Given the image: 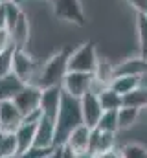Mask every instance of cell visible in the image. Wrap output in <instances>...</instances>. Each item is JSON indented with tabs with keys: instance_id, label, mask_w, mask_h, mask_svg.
I'll use <instances>...</instances> for the list:
<instances>
[{
	"instance_id": "11",
	"label": "cell",
	"mask_w": 147,
	"mask_h": 158,
	"mask_svg": "<svg viewBox=\"0 0 147 158\" xmlns=\"http://www.w3.org/2000/svg\"><path fill=\"white\" fill-rule=\"evenodd\" d=\"M90 132H92V129L81 123L79 127H75L72 132L68 134V138L65 140V143H63V145H66L68 149H72L75 155H83V153H88Z\"/></svg>"
},
{
	"instance_id": "2",
	"label": "cell",
	"mask_w": 147,
	"mask_h": 158,
	"mask_svg": "<svg viewBox=\"0 0 147 158\" xmlns=\"http://www.w3.org/2000/svg\"><path fill=\"white\" fill-rule=\"evenodd\" d=\"M70 48H63L61 52L53 53L44 64H40L39 74L33 85L46 88V86H61L63 77L68 72V57H70Z\"/></svg>"
},
{
	"instance_id": "23",
	"label": "cell",
	"mask_w": 147,
	"mask_h": 158,
	"mask_svg": "<svg viewBox=\"0 0 147 158\" xmlns=\"http://www.w3.org/2000/svg\"><path fill=\"white\" fill-rule=\"evenodd\" d=\"M17 140L13 132H2L0 136V156L2 158H15L17 156Z\"/></svg>"
},
{
	"instance_id": "28",
	"label": "cell",
	"mask_w": 147,
	"mask_h": 158,
	"mask_svg": "<svg viewBox=\"0 0 147 158\" xmlns=\"http://www.w3.org/2000/svg\"><path fill=\"white\" fill-rule=\"evenodd\" d=\"M131 4V7L138 13V15H145L147 17V0H127Z\"/></svg>"
},
{
	"instance_id": "3",
	"label": "cell",
	"mask_w": 147,
	"mask_h": 158,
	"mask_svg": "<svg viewBox=\"0 0 147 158\" xmlns=\"http://www.w3.org/2000/svg\"><path fill=\"white\" fill-rule=\"evenodd\" d=\"M98 50L92 42H85L70 52L68 57V72H85L94 74L98 68Z\"/></svg>"
},
{
	"instance_id": "18",
	"label": "cell",
	"mask_w": 147,
	"mask_h": 158,
	"mask_svg": "<svg viewBox=\"0 0 147 158\" xmlns=\"http://www.w3.org/2000/svg\"><path fill=\"white\" fill-rule=\"evenodd\" d=\"M109 86L116 94L123 96V94H127V92H131V90H134V88L140 86V77H132V76H112Z\"/></svg>"
},
{
	"instance_id": "24",
	"label": "cell",
	"mask_w": 147,
	"mask_h": 158,
	"mask_svg": "<svg viewBox=\"0 0 147 158\" xmlns=\"http://www.w3.org/2000/svg\"><path fill=\"white\" fill-rule=\"evenodd\" d=\"M136 30H138L140 57L147 59V17H145V15H138V20H136Z\"/></svg>"
},
{
	"instance_id": "1",
	"label": "cell",
	"mask_w": 147,
	"mask_h": 158,
	"mask_svg": "<svg viewBox=\"0 0 147 158\" xmlns=\"http://www.w3.org/2000/svg\"><path fill=\"white\" fill-rule=\"evenodd\" d=\"M81 123H83V118H81L79 99L63 92L61 107L55 116V145H63L68 134Z\"/></svg>"
},
{
	"instance_id": "34",
	"label": "cell",
	"mask_w": 147,
	"mask_h": 158,
	"mask_svg": "<svg viewBox=\"0 0 147 158\" xmlns=\"http://www.w3.org/2000/svg\"><path fill=\"white\" fill-rule=\"evenodd\" d=\"M15 2H17V4H20V2H22V0H15Z\"/></svg>"
},
{
	"instance_id": "17",
	"label": "cell",
	"mask_w": 147,
	"mask_h": 158,
	"mask_svg": "<svg viewBox=\"0 0 147 158\" xmlns=\"http://www.w3.org/2000/svg\"><path fill=\"white\" fill-rule=\"evenodd\" d=\"M24 85L26 83H22L13 72L4 76V77H0V101H11L20 92V88Z\"/></svg>"
},
{
	"instance_id": "4",
	"label": "cell",
	"mask_w": 147,
	"mask_h": 158,
	"mask_svg": "<svg viewBox=\"0 0 147 158\" xmlns=\"http://www.w3.org/2000/svg\"><path fill=\"white\" fill-rule=\"evenodd\" d=\"M40 64L28 53V50H17L13 52V59H11V72L20 79L22 83H35L37 74H39Z\"/></svg>"
},
{
	"instance_id": "9",
	"label": "cell",
	"mask_w": 147,
	"mask_h": 158,
	"mask_svg": "<svg viewBox=\"0 0 147 158\" xmlns=\"http://www.w3.org/2000/svg\"><path fill=\"white\" fill-rule=\"evenodd\" d=\"M79 107H81V118H83V125L94 129L98 119L101 116L103 109L98 101V96L92 94V92H86L85 96L79 98Z\"/></svg>"
},
{
	"instance_id": "31",
	"label": "cell",
	"mask_w": 147,
	"mask_h": 158,
	"mask_svg": "<svg viewBox=\"0 0 147 158\" xmlns=\"http://www.w3.org/2000/svg\"><path fill=\"white\" fill-rule=\"evenodd\" d=\"M63 158H77V155L74 153L72 149H68L66 145H63Z\"/></svg>"
},
{
	"instance_id": "26",
	"label": "cell",
	"mask_w": 147,
	"mask_h": 158,
	"mask_svg": "<svg viewBox=\"0 0 147 158\" xmlns=\"http://www.w3.org/2000/svg\"><path fill=\"white\" fill-rule=\"evenodd\" d=\"M13 52H15L13 46H7L6 50L0 52V77L11 74V59H13Z\"/></svg>"
},
{
	"instance_id": "35",
	"label": "cell",
	"mask_w": 147,
	"mask_h": 158,
	"mask_svg": "<svg viewBox=\"0 0 147 158\" xmlns=\"http://www.w3.org/2000/svg\"><path fill=\"white\" fill-rule=\"evenodd\" d=\"M0 136H2V132H0Z\"/></svg>"
},
{
	"instance_id": "25",
	"label": "cell",
	"mask_w": 147,
	"mask_h": 158,
	"mask_svg": "<svg viewBox=\"0 0 147 158\" xmlns=\"http://www.w3.org/2000/svg\"><path fill=\"white\" fill-rule=\"evenodd\" d=\"M52 151H53V147H37V145H32L26 151L19 153L15 158H50Z\"/></svg>"
},
{
	"instance_id": "13",
	"label": "cell",
	"mask_w": 147,
	"mask_h": 158,
	"mask_svg": "<svg viewBox=\"0 0 147 158\" xmlns=\"http://www.w3.org/2000/svg\"><path fill=\"white\" fill-rule=\"evenodd\" d=\"M33 145L37 147H55V121L50 118H40L35 127V140Z\"/></svg>"
},
{
	"instance_id": "10",
	"label": "cell",
	"mask_w": 147,
	"mask_h": 158,
	"mask_svg": "<svg viewBox=\"0 0 147 158\" xmlns=\"http://www.w3.org/2000/svg\"><path fill=\"white\" fill-rule=\"evenodd\" d=\"M20 123H22V114L15 107V103L13 101H0V131L2 132H15Z\"/></svg>"
},
{
	"instance_id": "14",
	"label": "cell",
	"mask_w": 147,
	"mask_h": 158,
	"mask_svg": "<svg viewBox=\"0 0 147 158\" xmlns=\"http://www.w3.org/2000/svg\"><path fill=\"white\" fill-rule=\"evenodd\" d=\"M116 147V132H103L98 129H92L90 132V143H88V153L92 155H101Z\"/></svg>"
},
{
	"instance_id": "29",
	"label": "cell",
	"mask_w": 147,
	"mask_h": 158,
	"mask_svg": "<svg viewBox=\"0 0 147 158\" xmlns=\"http://www.w3.org/2000/svg\"><path fill=\"white\" fill-rule=\"evenodd\" d=\"M96 156L98 158H123V153H121V149L116 145V147H112V149L101 153V155H96Z\"/></svg>"
},
{
	"instance_id": "32",
	"label": "cell",
	"mask_w": 147,
	"mask_h": 158,
	"mask_svg": "<svg viewBox=\"0 0 147 158\" xmlns=\"http://www.w3.org/2000/svg\"><path fill=\"white\" fill-rule=\"evenodd\" d=\"M77 158H98V156L92 155V153H83V155H77Z\"/></svg>"
},
{
	"instance_id": "36",
	"label": "cell",
	"mask_w": 147,
	"mask_h": 158,
	"mask_svg": "<svg viewBox=\"0 0 147 158\" xmlns=\"http://www.w3.org/2000/svg\"><path fill=\"white\" fill-rule=\"evenodd\" d=\"M0 132H2V131H0Z\"/></svg>"
},
{
	"instance_id": "16",
	"label": "cell",
	"mask_w": 147,
	"mask_h": 158,
	"mask_svg": "<svg viewBox=\"0 0 147 158\" xmlns=\"http://www.w3.org/2000/svg\"><path fill=\"white\" fill-rule=\"evenodd\" d=\"M35 127H37V123H26V121H22V123L17 127V131L13 132V134H15V140H17V151H19V153H22V151H26L28 147L33 145V140H35ZM19 153H17V155H19Z\"/></svg>"
},
{
	"instance_id": "12",
	"label": "cell",
	"mask_w": 147,
	"mask_h": 158,
	"mask_svg": "<svg viewBox=\"0 0 147 158\" xmlns=\"http://www.w3.org/2000/svg\"><path fill=\"white\" fill-rule=\"evenodd\" d=\"M7 33H9V42L13 48L26 50L28 40H30V22H28V17L24 11L19 17V20L11 26V30H7Z\"/></svg>"
},
{
	"instance_id": "33",
	"label": "cell",
	"mask_w": 147,
	"mask_h": 158,
	"mask_svg": "<svg viewBox=\"0 0 147 158\" xmlns=\"http://www.w3.org/2000/svg\"><path fill=\"white\" fill-rule=\"evenodd\" d=\"M6 2H15V0H0V4H6Z\"/></svg>"
},
{
	"instance_id": "20",
	"label": "cell",
	"mask_w": 147,
	"mask_h": 158,
	"mask_svg": "<svg viewBox=\"0 0 147 158\" xmlns=\"http://www.w3.org/2000/svg\"><path fill=\"white\" fill-rule=\"evenodd\" d=\"M98 101H99L103 110H118V109H121V96L116 94L110 86H105L98 94Z\"/></svg>"
},
{
	"instance_id": "6",
	"label": "cell",
	"mask_w": 147,
	"mask_h": 158,
	"mask_svg": "<svg viewBox=\"0 0 147 158\" xmlns=\"http://www.w3.org/2000/svg\"><path fill=\"white\" fill-rule=\"evenodd\" d=\"M53 13L57 19L72 22L77 26H85V11L79 0H53Z\"/></svg>"
},
{
	"instance_id": "22",
	"label": "cell",
	"mask_w": 147,
	"mask_h": 158,
	"mask_svg": "<svg viewBox=\"0 0 147 158\" xmlns=\"http://www.w3.org/2000/svg\"><path fill=\"white\" fill-rule=\"evenodd\" d=\"M140 118V109L121 107L118 109V129H131Z\"/></svg>"
},
{
	"instance_id": "19",
	"label": "cell",
	"mask_w": 147,
	"mask_h": 158,
	"mask_svg": "<svg viewBox=\"0 0 147 158\" xmlns=\"http://www.w3.org/2000/svg\"><path fill=\"white\" fill-rule=\"evenodd\" d=\"M121 107H132V109H145L147 107V90L142 86L127 92L121 96Z\"/></svg>"
},
{
	"instance_id": "15",
	"label": "cell",
	"mask_w": 147,
	"mask_h": 158,
	"mask_svg": "<svg viewBox=\"0 0 147 158\" xmlns=\"http://www.w3.org/2000/svg\"><path fill=\"white\" fill-rule=\"evenodd\" d=\"M144 74H147V59L144 57H131V59H123L121 63L114 64V76L140 77Z\"/></svg>"
},
{
	"instance_id": "21",
	"label": "cell",
	"mask_w": 147,
	"mask_h": 158,
	"mask_svg": "<svg viewBox=\"0 0 147 158\" xmlns=\"http://www.w3.org/2000/svg\"><path fill=\"white\" fill-rule=\"evenodd\" d=\"M94 129L103 132H118V110H103Z\"/></svg>"
},
{
	"instance_id": "30",
	"label": "cell",
	"mask_w": 147,
	"mask_h": 158,
	"mask_svg": "<svg viewBox=\"0 0 147 158\" xmlns=\"http://www.w3.org/2000/svg\"><path fill=\"white\" fill-rule=\"evenodd\" d=\"M7 46H11V42H9V33H7V30H0V52L6 50Z\"/></svg>"
},
{
	"instance_id": "5",
	"label": "cell",
	"mask_w": 147,
	"mask_h": 158,
	"mask_svg": "<svg viewBox=\"0 0 147 158\" xmlns=\"http://www.w3.org/2000/svg\"><path fill=\"white\" fill-rule=\"evenodd\" d=\"M94 74H85V72H66V76L63 77L61 88L65 94L72 96V98H81L86 92H90V85H92Z\"/></svg>"
},
{
	"instance_id": "8",
	"label": "cell",
	"mask_w": 147,
	"mask_h": 158,
	"mask_svg": "<svg viewBox=\"0 0 147 158\" xmlns=\"http://www.w3.org/2000/svg\"><path fill=\"white\" fill-rule=\"evenodd\" d=\"M61 99H63V88L61 86H46V88H40L39 109L42 112V116L55 121V116H57L59 107H61Z\"/></svg>"
},
{
	"instance_id": "7",
	"label": "cell",
	"mask_w": 147,
	"mask_h": 158,
	"mask_svg": "<svg viewBox=\"0 0 147 158\" xmlns=\"http://www.w3.org/2000/svg\"><path fill=\"white\" fill-rule=\"evenodd\" d=\"M15 103V107L20 110L22 118L26 114H30L32 110H37L39 109V101H40V86L37 85H32V83H26L20 92L11 99Z\"/></svg>"
},
{
	"instance_id": "27",
	"label": "cell",
	"mask_w": 147,
	"mask_h": 158,
	"mask_svg": "<svg viewBox=\"0 0 147 158\" xmlns=\"http://www.w3.org/2000/svg\"><path fill=\"white\" fill-rule=\"evenodd\" d=\"M123 158H147V149L140 143H127L123 149Z\"/></svg>"
}]
</instances>
